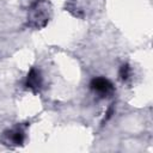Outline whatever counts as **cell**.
<instances>
[{
    "label": "cell",
    "mask_w": 153,
    "mask_h": 153,
    "mask_svg": "<svg viewBox=\"0 0 153 153\" xmlns=\"http://www.w3.org/2000/svg\"><path fill=\"white\" fill-rule=\"evenodd\" d=\"M27 85L30 87H37L39 85V79H38V74L36 71H31V73L27 76Z\"/></svg>",
    "instance_id": "obj_2"
},
{
    "label": "cell",
    "mask_w": 153,
    "mask_h": 153,
    "mask_svg": "<svg viewBox=\"0 0 153 153\" xmlns=\"http://www.w3.org/2000/svg\"><path fill=\"white\" fill-rule=\"evenodd\" d=\"M92 88L99 93H108L112 90V86L108 80L103 78H97L92 81Z\"/></svg>",
    "instance_id": "obj_1"
},
{
    "label": "cell",
    "mask_w": 153,
    "mask_h": 153,
    "mask_svg": "<svg viewBox=\"0 0 153 153\" xmlns=\"http://www.w3.org/2000/svg\"><path fill=\"white\" fill-rule=\"evenodd\" d=\"M128 72H129L128 66H123V67L121 68V78H122V79H126V78L128 76Z\"/></svg>",
    "instance_id": "obj_3"
}]
</instances>
